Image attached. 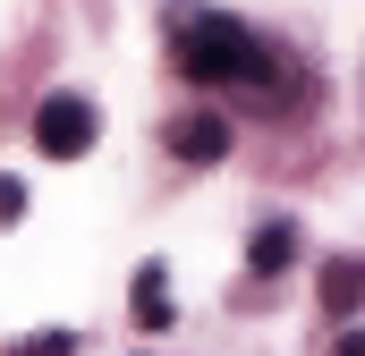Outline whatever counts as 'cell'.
<instances>
[{
    "label": "cell",
    "mask_w": 365,
    "mask_h": 356,
    "mask_svg": "<svg viewBox=\"0 0 365 356\" xmlns=\"http://www.w3.org/2000/svg\"><path fill=\"white\" fill-rule=\"evenodd\" d=\"M9 356H77V331H34V340H17Z\"/></svg>",
    "instance_id": "7"
},
{
    "label": "cell",
    "mask_w": 365,
    "mask_h": 356,
    "mask_svg": "<svg viewBox=\"0 0 365 356\" xmlns=\"http://www.w3.org/2000/svg\"><path fill=\"white\" fill-rule=\"evenodd\" d=\"M323 305H331V314H357L365 305V263L357 255H331V263H323Z\"/></svg>",
    "instance_id": "4"
},
{
    "label": "cell",
    "mask_w": 365,
    "mask_h": 356,
    "mask_svg": "<svg viewBox=\"0 0 365 356\" xmlns=\"http://www.w3.org/2000/svg\"><path fill=\"white\" fill-rule=\"evenodd\" d=\"M170 153H179V162H221V153H230V119H212V110L170 119Z\"/></svg>",
    "instance_id": "3"
},
{
    "label": "cell",
    "mask_w": 365,
    "mask_h": 356,
    "mask_svg": "<svg viewBox=\"0 0 365 356\" xmlns=\"http://www.w3.org/2000/svg\"><path fill=\"white\" fill-rule=\"evenodd\" d=\"M289 263H297V229L289 221H264L247 238V271H289Z\"/></svg>",
    "instance_id": "5"
},
{
    "label": "cell",
    "mask_w": 365,
    "mask_h": 356,
    "mask_svg": "<svg viewBox=\"0 0 365 356\" xmlns=\"http://www.w3.org/2000/svg\"><path fill=\"white\" fill-rule=\"evenodd\" d=\"M93 136H102V110H93L86 93H51V102L34 110V145H43L51 162H77Z\"/></svg>",
    "instance_id": "2"
},
{
    "label": "cell",
    "mask_w": 365,
    "mask_h": 356,
    "mask_svg": "<svg viewBox=\"0 0 365 356\" xmlns=\"http://www.w3.org/2000/svg\"><path fill=\"white\" fill-rule=\"evenodd\" d=\"M340 356H365V331H349V340H340Z\"/></svg>",
    "instance_id": "9"
},
{
    "label": "cell",
    "mask_w": 365,
    "mask_h": 356,
    "mask_svg": "<svg viewBox=\"0 0 365 356\" xmlns=\"http://www.w3.org/2000/svg\"><path fill=\"white\" fill-rule=\"evenodd\" d=\"M17 212H26V187H17V178L0 170V221H17Z\"/></svg>",
    "instance_id": "8"
},
{
    "label": "cell",
    "mask_w": 365,
    "mask_h": 356,
    "mask_svg": "<svg viewBox=\"0 0 365 356\" xmlns=\"http://www.w3.org/2000/svg\"><path fill=\"white\" fill-rule=\"evenodd\" d=\"M179 68L195 85H272V43L255 34V26H238V17H221V9H204V17H187L179 26Z\"/></svg>",
    "instance_id": "1"
},
{
    "label": "cell",
    "mask_w": 365,
    "mask_h": 356,
    "mask_svg": "<svg viewBox=\"0 0 365 356\" xmlns=\"http://www.w3.org/2000/svg\"><path fill=\"white\" fill-rule=\"evenodd\" d=\"M136 323H145V331H170V323H179V314H170V297H162V263L136 271Z\"/></svg>",
    "instance_id": "6"
}]
</instances>
